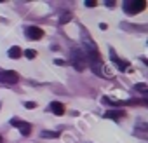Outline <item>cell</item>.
Listing matches in <instances>:
<instances>
[{"label":"cell","mask_w":148,"mask_h":143,"mask_svg":"<svg viewBox=\"0 0 148 143\" xmlns=\"http://www.w3.org/2000/svg\"><path fill=\"white\" fill-rule=\"evenodd\" d=\"M125 115V112L124 110H106L105 112V119H113V120H119V119H122Z\"/></svg>","instance_id":"7"},{"label":"cell","mask_w":148,"mask_h":143,"mask_svg":"<svg viewBox=\"0 0 148 143\" xmlns=\"http://www.w3.org/2000/svg\"><path fill=\"white\" fill-rule=\"evenodd\" d=\"M112 58H113V61H115V65H117V66H119L120 70H125V68H127V63H125V61H120V59H117L113 52H112Z\"/></svg>","instance_id":"11"},{"label":"cell","mask_w":148,"mask_h":143,"mask_svg":"<svg viewBox=\"0 0 148 143\" xmlns=\"http://www.w3.org/2000/svg\"><path fill=\"white\" fill-rule=\"evenodd\" d=\"M145 7H146V2H145V0H141V2H127V4H124V11H125L127 14H138V12H141Z\"/></svg>","instance_id":"3"},{"label":"cell","mask_w":148,"mask_h":143,"mask_svg":"<svg viewBox=\"0 0 148 143\" xmlns=\"http://www.w3.org/2000/svg\"><path fill=\"white\" fill-rule=\"evenodd\" d=\"M99 28H101V30H106V28H108V25H106V23H99Z\"/></svg>","instance_id":"17"},{"label":"cell","mask_w":148,"mask_h":143,"mask_svg":"<svg viewBox=\"0 0 148 143\" xmlns=\"http://www.w3.org/2000/svg\"><path fill=\"white\" fill-rule=\"evenodd\" d=\"M0 107H2V103H0Z\"/></svg>","instance_id":"20"},{"label":"cell","mask_w":148,"mask_h":143,"mask_svg":"<svg viewBox=\"0 0 148 143\" xmlns=\"http://www.w3.org/2000/svg\"><path fill=\"white\" fill-rule=\"evenodd\" d=\"M23 56V51H21V47H18V45H12L11 49H9V58L11 59H19Z\"/></svg>","instance_id":"8"},{"label":"cell","mask_w":148,"mask_h":143,"mask_svg":"<svg viewBox=\"0 0 148 143\" xmlns=\"http://www.w3.org/2000/svg\"><path fill=\"white\" fill-rule=\"evenodd\" d=\"M25 107H26L28 110H33V108L37 107V103H35V101H26V103H25Z\"/></svg>","instance_id":"15"},{"label":"cell","mask_w":148,"mask_h":143,"mask_svg":"<svg viewBox=\"0 0 148 143\" xmlns=\"http://www.w3.org/2000/svg\"><path fill=\"white\" fill-rule=\"evenodd\" d=\"M134 89H136V91H139V93H146V91H148V86H146V84H143V82H139V84H136V86H134Z\"/></svg>","instance_id":"14"},{"label":"cell","mask_w":148,"mask_h":143,"mask_svg":"<svg viewBox=\"0 0 148 143\" xmlns=\"http://www.w3.org/2000/svg\"><path fill=\"white\" fill-rule=\"evenodd\" d=\"M59 131H42V138H58Z\"/></svg>","instance_id":"10"},{"label":"cell","mask_w":148,"mask_h":143,"mask_svg":"<svg viewBox=\"0 0 148 143\" xmlns=\"http://www.w3.org/2000/svg\"><path fill=\"white\" fill-rule=\"evenodd\" d=\"M82 44H84V47H86V51H87V56H89V58H92V52H94V56H99V54H98V47H96L94 40L89 37V33H87L86 30L82 32Z\"/></svg>","instance_id":"1"},{"label":"cell","mask_w":148,"mask_h":143,"mask_svg":"<svg viewBox=\"0 0 148 143\" xmlns=\"http://www.w3.org/2000/svg\"><path fill=\"white\" fill-rule=\"evenodd\" d=\"M23 54H25V58H28V59H33V58H37V51H33V49H26Z\"/></svg>","instance_id":"12"},{"label":"cell","mask_w":148,"mask_h":143,"mask_svg":"<svg viewBox=\"0 0 148 143\" xmlns=\"http://www.w3.org/2000/svg\"><path fill=\"white\" fill-rule=\"evenodd\" d=\"M11 124H12V126H16V127L19 129V133H21L23 136H28V134L32 133V124H30V122H26V120L12 119V120H11Z\"/></svg>","instance_id":"4"},{"label":"cell","mask_w":148,"mask_h":143,"mask_svg":"<svg viewBox=\"0 0 148 143\" xmlns=\"http://www.w3.org/2000/svg\"><path fill=\"white\" fill-rule=\"evenodd\" d=\"M96 0H87V2H86V7H96Z\"/></svg>","instance_id":"16"},{"label":"cell","mask_w":148,"mask_h":143,"mask_svg":"<svg viewBox=\"0 0 148 143\" xmlns=\"http://www.w3.org/2000/svg\"><path fill=\"white\" fill-rule=\"evenodd\" d=\"M54 63H56V65H59V66H61V65H64V61H63V59H54Z\"/></svg>","instance_id":"18"},{"label":"cell","mask_w":148,"mask_h":143,"mask_svg":"<svg viewBox=\"0 0 148 143\" xmlns=\"http://www.w3.org/2000/svg\"><path fill=\"white\" fill-rule=\"evenodd\" d=\"M51 110L54 112V115H63V113H64V107H63V103H59V101H52V103H51Z\"/></svg>","instance_id":"9"},{"label":"cell","mask_w":148,"mask_h":143,"mask_svg":"<svg viewBox=\"0 0 148 143\" xmlns=\"http://www.w3.org/2000/svg\"><path fill=\"white\" fill-rule=\"evenodd\" d=\"M70 19H71V14H70V12H64V14L59 18V25H64V23H68Z\"/></svg>","instance_id":"13"},{"label":"cell","mask_w":148,"mask_h":143,"mask_svg":"<svg viewBox=\"0 0 148 143\" xmlns=\"http://www.w3.org/2000/svg\"><path fill=\"white\" fill-rule=\"evenodd\" d=\"M25 33H26V37H28L30 40H38V38L44 37V30L38 28V26H28Z\"/></svg>","instance_id":"6"},{"label":"cell","mask_w":148,"mask_h":143,"mask_svg":"<svg viewBox=\"0 0 148 143\" xmlns=\"http://www.w3.org/2000/svg\"><path fill=\"white\" fill-rule=\"evenodd\" d=\"M19 80V75L16 74L14 70H5V72H0V84H16Z\"/></svg>","instance_id":"2"},{"label":"cell","mask_w":148,"mask_h":143,"mask_svg":"<svg viewBox=\"0 0 148 143\" xmlns=\"http://www.w3.org/2000/svg\"><path fill=\"white\" fill-rule=\"evenodd\" d=\"M71 58H73V66H75V70L82 72L86 68V58L82 52H77V51H73L71 52Z\"/></svg>","instance_id":"5"},{"label":"cell","mask_w":148,"mask_h":143,"mask_svg":"<svg viewBox=\"0 0 148 143\" xmlns=\"http://www.w3.org/2000/svg\"><path fill=\"white\" fill-rule=\"evenodd\" d=\"M2 141H4V138H2V136H0V143H2Z\"/></svg>","instance_id":"19"}]
</instances>
